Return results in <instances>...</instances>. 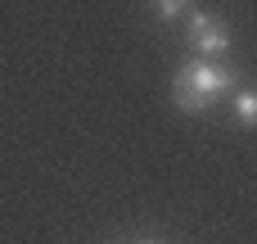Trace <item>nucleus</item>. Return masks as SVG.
Returning a JSON list of instances; mask_svg holds the SVG:
<instances>
[{
  "mask_svg": "<svg viewBox=\"0 0 257 244\" xmlns=\"http://www.w3.org/2000/svg\"><path fill=\"white\" fill-rule=\"evenodd\" d=\"M221 91H230V72L217 68V63H208V59H190L176 72V86H172L176 109H185V113H203Z\"/></svg>",
  "mask_w": 257,
  "mask_h": 244,
  "instance_id": "nucleus-1",
  "label": "nucleus"
},
{
  "mask_svg": "<svg viewBox=\"0 0 257 244\" xmlns=\"http://www.w3.org/2000/svg\"><path fill=\"white\" fill-rule=\"evenodd\" d=\"M185 32H190V45H194L199 59H217V54L230 50V27L221 18H212V14H190Z\"/></svg>",
  "mask_w": 257,
  "mask_h": 244,
  "instance_id": "nucleus-2",
  "label": "nucleus"
},
{
  "mask_svg": "<svg viewBox=\"0 0 257 244\" xmlns=\"http://www.w3.org/2000/svg\"><path fill=\"white\" fill-rule=\"evenodd\" d=\"M235 113H239V122H257V91H239L235 95Z\"/></svg>",
  "mask_w": 257,
  "mask_h": 244,
  "instance_id": "nucleus-3",
  "label": "nucleus"
},
{
  "mask_svg": "<svg viewBox=\"0 0 257 244\" xmlns=\"http://www.w3.org/2000/svg\"><path fill=\"white\" fill-rule=\"evenodd\" d=\"M185 5H190V0H158V14H163V18H176Z\"/></svg>",
  "mask_w": 257,
  "mask_h": 244,
  "instance_id": "nucleus-4",
  "label": "nucleus"
}]
</instances>
